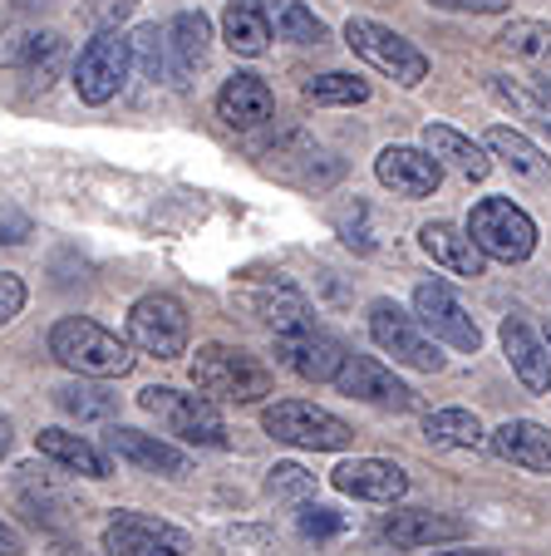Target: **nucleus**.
Listing matches in <instances>:
<instances>
[{
	"label": "nucleus",
	"instance_id": "bb28decb",
	"mask_svg": "<svg viewBox=\"0 0 551 556\" xmlns=\"http://www.w3.org/2000/svg\"><path fill=\"white\" fill-rule=\"evenodd\" d=\"M54 404H60V414H70V419H79V424L114 419L118 414V394L104 379H79V384L54 389Z\"/></svg>",
	"mask_w": 551,
	"mask_h": 556
},
{
	"label": "nucleus",
	"instance_id": "39448f33",
	"mask_svg": "<svg viewBox=\"0 0 551 556\" xmlns=\"http://www.w3.org/2000/svg\"><path fill=\"white\" fill-rule=\"evenodd\" d=\"M468 237L488 262H527L537 252V222L512 198H483L468 217Z\"/></svg>",
	"mask_w": 551,
	"mask_h": 556
},
{
	"label": "nucleus",
	"instance_id": "f8f14e48",
	"mask_svg": "<svg viewBox=\"0 0 551 556\" xmlns=\"http://www.w3.org/2000/svg\"><path fill=\"white\" fill-rule=\"evenodd\" d=\"M104 552L109 556H188V532H177L173 522L148 513H118L104 527Z\"/></svg>",
	"mask_w": 551,
	"mask_h": 556
},
{
	"label": "nucleus",
	"instance_id": "72a5a7b5",
	"mask_svg": "<svg viewBox=\"0 0 551 556\" xmlns=\"http://www.w3.org/2000/svg\"><path fill=\"white\" fill-rule=\"evenodd\" d=\"M502 50L508 54H522V60H541L551 50V30L541 21H512L502 30Z\"/></svg>",
	"mask_w": 551,
	"mask_h": 556
},
{
	"label": "nucleus",
	"instance_id": "7ed1b4c3",
	"mask_svg": "<svg viewBox=\"0 0 551 556\" xmlns=\"http://www.w3.org/2000/svg\"><path fill=\"white\" fill-rule=\"evenodd\" d=\"M261 429L276 443L311 448V453H340V448H350V439H354V429L340 414L321 409V404H311V400H276L261 414Z\"/></svg>",
	"mask_w": 551,
	"mask_h": 556
},
{
	"label": "nucleus",
	"instance_id": "ddd939ff",
	"mask_svg": "<svg viewBox=\"0 0 551 556\" xmlns=\"http://www.w3.org/2000/svg\"><path fill=\"white\" fill-rule=\"evenodd\" d=\"M276 359H281L291 375L311 379V384H325V379H335V369H340L345 345L330 336V330L301 326V330H286V336H276Z\"/></svg>",
	"mask_w": 551,
	"mask_h": 556
},
{
	"label": "nucleus",
	"instance_id": "9b49d317",
	"mask_svg": "<svg viewBox=\"0 0 551 556\" xmlns=\"http://www.w3.org/2000/svg\"><path fill=\"white\" fill-rule=\"evenodd\" d=\"M335 389L350 394V400H360V404H375V409H395V414L418 409L414 389H409L389 365H379V359H370V355H345L340 369H335Z\"/></svg>",
	"mask_w": 551,
	"mask_h": 556
},
{
	"label": "nucleus",
	"instance_id": "37998d69",
	"mask_svg": "<svg viewBox=\"0 0 551 556\" xmlns=\"http://www.w3.org/2000/svg\"><path fill=\"white\" fill-rule=\"evenodd\" d=\"M434 556H492V552H434Z\"/></svg>",
	"mask_w": 551,
	"mask_h": 556
},
{
	"label": "nucleus",
	"instance_id": "b1692460",
	"mask_svg": "<svg viewBox=\"0 0 551 556\" xmlns=\"http://www.w3.org/2000/svg\"><path fill=\"white\" fill-rule=\"evenodd\" d=\"M222 40H227L231 54H266L271 45V15L261 0H227V11H222Z\"/></svg>",
	"mask_w": 551,
	"mask_h": 556
},
{
	"label": "nucleus",
	"instance_id": "20e7f679",
	"mask_svg": "<svg viewBox=\"0 0 551 556\" xmlns=\"http://www.w3.org/2000/svg\"><path fill=\"white\" fill-rule=\"evenodd\" d=\"M148 414L163 424L167 433H177L183 443H198V448H227V424H222L217 404L208 394H183V389L153 384L138 394Z\"/></svg>",
	"mask_w": 551,
	"mask_h": 556
},
{
	"label": "nucleus",
	"instance_id": "a18cd8bd",
	"mask_svg": "<svg viewBox=\"0 0 551 556\" xmlns=\"http://www.w3.org/2000/svg\"><path fill=\"white\" fill-rule=\"evenodd\" d=\"M547 99H551V85H547Z\"/></svg>",
	"mask_w": 551,
	"mask_h": 556
},
{
	"label": "nucleus",
	"instance_id": "aec40b11",
	"mask_svg": "<svg viewBox=\"0 0 551 556\" xmlns=\"http://www.w3.org/2000/svg\"><path fill=\"white\" fill-rule=\"evenodd\" d=\"M418 247H424L428 262L453 276H483V266H488V256L473 247V237L463 227H453V222H428V227H418Z\"/></svg>",
	"mask_w": 551,
	"mask_h": 556
},
{
	"label": "nucleus",
	"instance_id": "ea45409f",
	"mask_svg": "<svg viewBox=\"0 0 551 556\" xmlns=\"http://www.w3.org/2000/svg\"><path fill=\"white\" fill-rule=\"evenodd\" d=\"M21 552H25L21 532H15L11 522H0V556H21Z\"/></svg>",
	"mask_w": 551,
	"mask_h": 556
},
{
	"label": "nucleus",
	"instance_id": "473e14b6",
	"mask_svg": "<svg viewBox=\"0 0 551 556\" xmlns=\"http://www.w3.org/2000/svg\"><path fill=\"white\" fill-rule=\"evenodd\" d=\"M311 493H315V478L301 463H276L266 472V497H276V503H305Z\"/></svg>",
	"mask_w": 551,
	"mask_h": 556
},
{
	"label": "nucleus",
	"instance_id": "c85d7f7f",
	"mask_svg": "<svg viewBox=\"0 0 551 556\" xmlns=\"http://www.w3.org/2000/svg\"><path fill=\"white\" fill-rule=\"evenodd\" d=\"M305 99L311 104H325V109H354L370 99V85H364L360 74H315V79H305Z\"/></svg>",
	"mask_w": 551,
	"mask_h": 556
},
{
	"label": "nucleus",
	"instance_id": "393cba45",
	"mask_svg": "<svg viewBox=\"0 0 551 556\" xmlns=\"http://www.w3.org/2000/svg\"><path fill=\"white\" fill-rule=\"evenodd\" d=\"M35 448H40L50 463H60V468L79 472V478H95V483L109 478V458L89 439H79V433H70V429H40Z\"/></svg>",
	"mask_w": 551,
	"mask_h": 556
},
{
	"label": "nucleus",
	"instance_id": "cd10ccee",
	"mask_svg": "<svg viewBox=\"0 0 551 556\" xmlns=\"http://www.w3.org/2000/svg\"><path fill=\"white\" fill-rule=\"evenodd\" d=\"M424 439L438 443V448H478L488 433H483L478 414L468 409H434L424 419Z\"/></svg>",
	"mask_w": 551,
	"mask_h": 556
},
{
	"label": "nucleus",
	"instance_id": "f257e3e1",
	"mask_svg": "<svg viewBox=\"0 0 551 556\" xmlns=\"http://www.w3.org/2000/svg\"><path fill=\"white\" fill-rule=\"evenodd\" d=\"M50 355L79 379H124L128 369H134L128 340H118L114 330H104L99 320H89V315H64V320H54Z\"/></svg>",
	"mask_w": 551,
	"mask_h": 556
},
{
	"label": "nucleus",
	"instance_id": "58836bf2",
	"mask_svg": "<svg viewBox=\"0 0 551 556\" xmlns=\"http://www.w3.org/2000/svg\"><path fill=\"white\" fill-rule=\"evenodd\" d=\"M428 5H438V11H463V15H498V11H508L512 0H428Z\"/></svg>",
	"mask_w": 551,
	"mask_h": 556
},
{
	"label": "nucleus",
	"instance_id": "2f4dec72",
	"mask_svg": "<svg viewBox=\"0 0 551 556\" xmlns=\"http://www.w3.org/2000/svg\"><path fill=\"white\" fill-rule=\"evenodd\" d=\"M276 35L291 45H321L330 30H325V21L315 11H305L301 0H286L281 11H276Z\"/></svg>",
	"mask_w": 551,
	"mask_h": 556
},
{
	"label": "nucleus",
	"instance_id": "f03ea898",
	"mask_svg": "<svg viewBox=\"0 0 551 556\" xmlns=\"http://www.w3.org/2000/svg\"><path fill=\"white\" fill-rule=\"evenodd\" d=\"M192 389L212 404H261L271 394V369L237 345H202L192 359Z\"/></svg>",
	"mask_w": 551,
	"mask_h": 556
},
{
	"label": "nucleus",
	"instance_id": "a19ab883",
	"mask_svg": "<svg viewBox=\"0 0 551 556\" xmlns=\"http://www.w3.org/2000/svg\"><path fill=\"white\" fill-rule=\"evenodd\" d=\"M5 453H11V419L0 414V458H5Z\"/></svg>",
	"mask_w": 551,
	"mask_h": 556
},
{
	"label": "nucleus",
	"instance_id": "49530a36",
	"mask_svg": "<svg viewBox=\"0 0 551 556\" xmlns=\"http://www.w3.org/2000/svg\"><path fill=\"white\" fill-rule=\"evenodd\" d=\"M547 345H551V336H547Z\"/></svg>",
	"mask_w": 551,
	"mask_h": 556
},
{
	"label": "nucleus",
	"instance_id": "dca6fc26",
	"mask_svg": "<svg viewBox=\"0 0 551 556\" xmlns=\"http://www.w3.org/2000/svg\"><path fill=\"white\" fill-rule=\"evenodd\" d=\"M502 350H508L512 375L527 384V394H547L551 389V345L527 326V315L512 311L502 320Z\"/></svg>",
	"mask_w": 551,
	"mask_h": 556
},
{
	"label": "nucleus",
	"instance_id": "1a4fd4ad",
	"mask_svg": "<svg viewBox=\"0 0 551 556\" xmlns=\"http://www.w3.org/2000/svg\"><path fill=\"white\" fill-rule=\"evenodd\" d=\"M188 311H183V301L167 291H148L134 301V311H128V340H134L143 355L153 359H177L183 350H188Z\"/></svg>",
	"mask_w": 551,
	"mask_h": 556
},
{
	"label": "nucleus",
	"instance_id": "0eeeda50",
	"mask_svg": "<svg viewBox=\"0 0 551 556\" xmlns=\"http://www.w3.org/2000/svg\"><path fill=\"white\" fill-rule=\"evenodd\" d=\"M345 45H350L364 64H375L379 74H389V79L404 85V89H414V85L428 79V54L418 50V45H409L404 35H395L389 25H379V21L354 15V21L345 25Z\"/></svg>",
	"mask_w": 551,
	"mask_h": 556
},
{
	"label": "nucleus",
	"instance_id": "6ab92c4d",
	"mask_svg": "<svg viewBox=\"0 0 551 556\" xmlns=\"http://www.w3.org/2000/svg\"><path fill=\"white\" fill-rule=\"evenodd\" d=\"M109 453H114V458H124L128 468H138V472H163V478H183V472H192L188 453L173 448V443H163L158 433L109 429Z\"/></svg>",
	"mask_w": 551,
	"mask_h": 556
},
{
	"label": "nucleus",
	"instance_id": "c756f323",
	"mask_svg": "<svg viewBox=\"0 0 551 556\" xmlns=\"http://www.w3.org/2000/svg\"><path fill=\"white\" fill-rule=\"evenodd\" d=\"M60 60V35L50 30H25V35H11V40L0 45V64H11V70H45V64Z\"/></svg>",
	"mask_w": 551,
	"mask_h": 556
},
{
	"label": "nucleus",
	"instance_id": "79ce46f5",
	"mask_svg": "<svg viewBox=\"0 0 551 556\" xmlns=\"http://www.w3.org/2000/svg\"><path fill=\"white\" fill-rule=\"evenodd\" d=\"M50 556H95V552H84V546H54Z\"/></svg>",
	"mask_w": 551,
	"mask_h": 556
},
{
	"label": "nucleus",
	"instance_id": "423d86ee",
	"mask_svg": "<svg viewBox=\"0 0 551 556\" xmlns=\"http://www.w3.org/2000/svg\"><path fill=\"white\" fill-rule=\"evenodd\" d=\"M128 70H134V40H128L118 25L114 30H99L95 40L79 50V60H74V94L95 109L109 104V99L128 85Z\"/></svg>",
	"mask_w": 551,
	"mask_h": 556
},
{
	"label": "nucleus",
	"instance_id": "c03bdc74",
	"mask_svg": "<svg viewBox=\"0 0 551 556\" xmlns=\"http://www.w3.org/2000/svg\"><path fill=\"white\" fill-rule=\"evenodd\" d=\"M21 5H35V0H21Z\"/></svg>",
	"mask_w": 551,
	"mask_h": 556
},
{
	"label": "nucleus",
	"instance_id": "5701e85b",
	"mask_svg": "<svg viewBox=\"0 0 551 556\" xmlns=\"http://www.w3.org/2000/svg\"><path fill=\"white\" fill-rule=\"evenodd\" d=\"M167 40V64H173L177 79H192V74L208 64V50H212V25L202 11H183L173 15V25L163 30Z\"/></svg>",
	"mask_w": 551,
	"mask_h": 556
},
{
	"label": "nucleus",
	"instance_id": "c9c22d12",
	"mask_svg": "<svg viewBox=\"0 0 551 556\" xmlns=\"http://www.w3.org/2000/svg\"><path fill=\"white\" fill-rule=\"evenodd\" d=\"M21 311H25V281L11 271H0V326H11Z\"/></svg>",
	"mask_w": 551,
	"mask_h": 556
},
{
	"label": "nucleus",
	"instance_id": "9d476101",
	"mask_svg": "<svg viewBox=\"0 0 551 556\" xmlns=\"http://www.w3.org/2000/svg\"><path fill=\"white\" fill-rule=\"evenodd\" d=\"M414 315H418V326H424L434 340L463 350V355H478L483 330H478V320L463 311V301L453 295V286H448V281H438V276H434V281H418Z\"/></svg>",
	"mask_w": 551,
	"mask_h": 556
},
{
	"label": "nucleus",
	"instance_id": "4be33fe9",
	"mask_svg": "<svg viewBox=\"0 0 551 556\" xmlns=\"http://www.w3.org/2000/svg\"><path fill=\"white\" fill-rule=\"evenodd\" d=\"M492 453L527 472H551V429L531 419H508L492 429Z\"/></svg>",
	"mask_w": 551,
	"mask_h": 556
},
{
	"label": "nucleus",
	"instance_id": "7c9ffc66",
	"mask_svg": "<svg viewBox=\"0 0 551 556\" xmlns=\"http://www.w3.org/2000/svg\"><path fill=\"white\" fill-rule=\"evenodd\" d=\"M256 315L266 320L276 336H286V330H301V326H311V305L301 301V295L291 291V286H281V291H266V295H256Z\"/></svg>",
	"mask_w": 551,
	"mask_h": 556
},
{
	"label": "nucleus",
	"instance_id": "a211bd4d",
	"mask_svg": "<svg viewBox=\"0 0 551 556\" xmlns=\"http://www.w3.org/2000/svg\"><path fill=\"white\" fill-rule=\"evenodd\" d=\"M271 114H276V94H271L266 79H256V74H231L227 85H222L217 118L227 128H237V134H251V128H261Z\"/></svg>",
	"mask_w": 551,
	"mask_h": 556
},
{
	"label": "nucleus",
	"instance_id": "e433bc0d",
	"mask_svg": "<svg viewBox=\"0 0 551 556\" xmlns=\"http://www.w3.org/2000/svg\"><path fill=\"white\" fill-rule=\"evenodd\" d=\"M301 532L305 536H335V532H345V517L335 513V507H305V513H301Z\"/></svg>",
	"mask_w": 551,
	"mask_h": 556
},
{
	"label": "nucleus",
	"instance_id": "f3484780",
	"mask_svg": "<svg viewBox=\"0 0 551 556\" xmlns=\"http://www.w3.org/2000/svg\"><path fill=\"white\" fill-rule=\"evenodd\" d=\"M330 483L340 488L345 497H360V503H399L409 493V478L399 463L389 458H354V463H340L330 472Z\"/></svg>",
	"mask_w": 551,
	"mask_h": 556
},
{
	"label": "nucleus",
	"instance_id": "2eb2a0df",
	"mask_svg": "<svg viewBox=\"0 0 551 556\" xmlns=\"http://www.w3.org/2000/svg\"><path fill=\"white\" fill-rule=\"evenodd\" d=\"M379 536L404 546V552H418V546H438V542H463L468 522L453 513H434V507H395L379 522Z\"/></svg>",
	"mask_w": 551,
	"mask_h": 556
},
{
	"label": "nucleus",
	"instance_id": "4c0bfd02",
	"mask_svg": "<svg viewBox=\"0 0 551 556\" xmlns=\"http://www.w3.org/2000/svg\"><path fill=\"white\" fill-rule=\"evenodd\" d=\"M134 5H138V0H89V21H95L99 30H114V25L124 21Z\"/></svg>",
	"mask_w": 551,
	"mask_h": 556
},
{
	"label": "nucleus",
	"instance_id": "f704fd0d",
	"mask_svg": "<svg viewBox=\"0 0 551 556\" xmlns=\"http://www.w3.org/2000/svg\"><path fill=\"white\" fill-rule=\"evenodd\" d=\"M128 40H134V60H138V70H143L148 79H158V74H163V64H167V40L158 35V25H138V30L128 35Z\"/></svg>",
	"mask_w": 551,
	"mask_h": 556
},
{
	"label": "nucleus",
	"instance_id": "a878e982",
	"mask_svg": "<svg viewBox=\"0 0 551 556\" xmlns=\"http://www.w3.org/2000/svg\"><path fill=\"white\" fill-rule=\"evenodd\" d=\"M483 148H488L492 157H502V163H508L517 178H527V182H551V157L541 153V148L531 143L527 134H517V128H488Z\"/></svg>",
	"mask_w": 551,
	"mask_h": 556
},
{
	"label": "nucleus",
	"instance_id": "6e6552de",
	"mask_svg": "<svg viewBox=\"0 0 551 556\" xmlns=\"http://www.w3.org/2000/svg\"><path fill=\"white\" fill-rule=\"evenodd\" d=\"M370 336L385 355H395V365H409V369H424V375H438L448 365L438 355V340L418 326V315L404 311L395 301H375L370 305Z\"/></svg>",
	"mask_w": 551,
	"mask_h": 556
},
{
	"label": "nucleus",
	"instance_id": "412c9836",
	"mask_svg": "<svg viewBox=\"0 0 551 556\" xmlns=\"http://www.w3.org/2000/svg\"><path fill=\"white\" fill-rule=\"evenodd\" d=\"M424 148L434 153L438 168L458 173V178H468V182H483L492 173L488 148L473 143L468 134H458V128H448V124H428L424 128Z\"/></svg>",
	"mask_w": 551,
	"mask_h": 556
},
{
	"label": "nucleus",
	"instance_id": "4468645a",
	"mask_svg": "<svg viewBox=\"0 0 551 556\" xmlns=\"http://www.w3.org/2000/svg\"><path fill=\"white\" fill-rule=\"evenodd\" d=\"M375 178L385 182L395 198L418 202V198H434V192H438V182H443V168L434 163V153H428V148L395 143V148H385V153L375 157Z\"/></svg>",
	"mask_w": 551,
	"mask_h": 556
}]
</instances>
